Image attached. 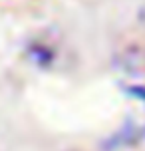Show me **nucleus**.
<instances>
[{"label": "nucleus", "instance_id": "nucleus-1", "mask_svg": "<svg viewBox=\"0 0 145 151\" xmlns=\"http://www.w3.org/2000/svg\"><path fill=\"white\" fill-rule=\"evenodd\" d=\"M129 93L145 101V88H143V86H135V88H131V90H129Z\"/></svg>", "mask_w": 145, "mask_h": 151}]
</instances>
